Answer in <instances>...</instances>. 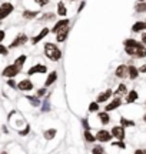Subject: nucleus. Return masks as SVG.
I'll return each mask as SVG.
<instances>
[{
  "label": "nucleus",
  "instance_id": "10",
  "mask_svg": "<svg viewBox=\"0 0 146 154\" xmlns=\"http://www.w3.org/2000/svg\"><path fill=\"white\" fill-rule=\"evenodd\" d=\"M26 42H27V37H26V34H19V36L16 37V40H14V42L10 44V49H13V47H19V46L24 44Z\"/></svg>",
  "mask_w": 146,
  "mask_h": 154
},
{
  "label": "nucleus",
  "instance_id": "25",
  "mask_svg": "<svg viewBox=\"0 0 146 154\" xmlns=\"http://www.w3.org/2000/svg\"><path fill=\"white\" fill-rule=\"evenodd\" d=\"M120 126H122V127H125V128H126V127L135 126V123H133V121H130V120H126L125 117H122V119H120Z\"/></svg>",
  "mask_w": 146,
  "mask_h": 154
},
{
  "label": "nucleus",
  "instance_id": "7",
  "mask_svg": "<svg viewBox=\"0 0 146 154\" xmlns=\"http://www.w3.org/2000/svg\"><path fill=\"white\" fill-rule=\"evenodd\" d=\"M115 74H116V77H119V79H123V77L129 76V67L125 66V64H120V66L116 69Z\"/></svg>",
  "mask_w": 146,
  "mask_h": 154
},
{
  "label": "nucleus",
  "instance_id": "46",
  "mask_svg": "<svg viewBox=\"0 0 146 154\" xmlns=\"http://www.w3.org/2000/svg\"><path fill=\"white\" fill-rule=\"evenodd\" d=\"M2 154H7V153H2Z\"/></svg>",
  "mask_w": 146,
  "mask_h": 154
},
{
  "label": "nucleus",
  "instance_id": "24",
  "mask_svg": "<svg viewBox=\"0 0 146 154\" xmlns=\"http://www.w3.org/2000/svg\"><path fill=\"white\" fill-rule=\"evenodd\" d=\"M37 14H39V11H29V10L23 11V17H24V19H33V17H36Z\"/></svg>",
  "mask_w": 146,
  "mask_h": 154
},
{
  "label": "nucleus",
  "instance_id": "35",
  "mask_svg": "<svg viewBox=\"0 0 146 154\" xmlns=\"http://www.w3.org/2000/svg\"><path fill=\"white\" fill-rule=\"evenodd\" d=\"M0 54H3V56L7 54V49H6L5 46H2V44H0Z\"/></svg>",
  "mask_w": 146,
  "mask_h": 154
},
{
  "label": "nucleus",
  "instance_id": "9",
  "mask_svg": "<svg viewBox=\"0 0 146 154\" xmlns=\"http://www.w3.org/2000/svg\"><path fill=\"white\" fill-rule=\"evenodd\" d=\"M17 87L20 88L22 91H29V90H32L33 88V83L30 82L29 79H26V80H22V82L17 84Z\"/></svg>",
  "mask_w": 146,
  "mask_h": 154
},
{
  "label": "nucleus",
  "instance_id": "31",
  "mask_svg": "<svg viewBox=\"0 0 146 154\" xmlns=\"http://www.w3.org/2000/svg\"><path fill=\"white\" fill-rule=\"evenodd\" d=\"M97 110H99V103H96V101L90 103L89 104V111H97Z\"/></svg>",
  "mask_w": 146,
  "mask_h": 154
},
{
  "label": "nucleus",
  "instance_id": "42",
  "mask_svg": "<svg viewBox=\"0 0 146 154\" xmlns=\"http://www.w3.org/2000/svg\"><path fill=\"white\" fill-rule=\"evenodd\" d=\"M84 5H86L84 2H82V3H80V6H79V11H82V9L84 7Z\"/></svg>",
  "mask_w": 146,
  "mask_h": 154
},
{
  "label": "nucleus",
  "instance_id": "15",
  "mask_svg": "<svg viewBox=\"0 0 146 154\" xmlns=\"http://www.w3.org/2000/svg\"><path fill=\"white\" fill-rule=\"evenodd\" d=\"M47 33H49V29H43V30H42V32H40L39 34H37V36H36V37H33L32 38V43L33 44H37L40 42V40H42V38L45 37V36H47Z\"/></svg>",
  "mask_w": 146,
  "mask_h": 154
},
{
  "label": "nucleus",
  "instance_id": "1",
  "mask_svg": "<svg viewBox=\"0 0 146 154\" xmlns=\"http://www.w3.org/2000/svg\"><path fill=\"white\" fill-rule=\"evenodd\" d=\"M125 47H126V53L129 56H135V57H145L146 56V47L142 43H138L136 40H126L125 42Z\"/></svg>",
  "mask_w": 146,
  "mask_h": 154
},
{
  "label": "nucleus",
  "instance_id": "12",
  "mask_svg": "<svg viewBox=\"0 0 146 154\" xmlns=\"http://www.w3.org/2000/svg\"><path fill=\"white\" fill-rule=\"evenodd\" d=\"M56 34H57V42H65V40H66V37H68V34H69V26H68V27L60 29Z\"/></svg>",
  "mask_w": 146,
  "mask_h": 154
},
{
  "label": "nucleus",
  "instance_id": "39",
  "mask_svg": "<svg viewBox=\"0 0 146 154\" xmlns=\"http://www.w3.org/2000/svg\"><path fill=\"white\" fill-rule=\"evenodd\" d=\"M34 2H37L40 6H45V5H47V3H49V0H34Z\"/></svg>",
  "mask_w": 146,
  "mask_h": 154
},
{
  "label": "nucleus",
  "instance_id": "27",
  "mask_svg": "<svg viewBox=\"0 0 146 154\" xmlns=\"http://www.w3.org/2000/svg\"><path fill=\"white\" fill-rule=\"evenodd\" d=\"M24 61H26V56L23 54V56H20V57H17L16 61H14V64H16L17 67H20V69H22V66L24 64Z\"/></svg>",
  "mask_w": 146,
  "mask_h": 154
},
{
  "label": "nucleus",
  "instance_id": "11",
  "mask_svg": "<svg viewBox=\"0 0 146 154\" xmlns=\"http://www.w3.org/2000/svg\"><path fill=\"white\" fill-rule=\"evenodd\" d=\"M120 104H122V100L119 99V97H116V99L113 100V101H110V103H109V104H107L106 107H105V110H106V111L116 110V109H118V107H119Z\"/></svg>",
  "mask_w": 146,
  "mask_h": 154
},
{
  "label": "nucleus",
  "instance_id": "23",
  "mask_svg": "<svg viewBox=\"0 0 146 154\" xmlns=\"http://www.w3.org/2000/svg\"><path fill=\"white\" fill-rule=\"evenodd\" d=\"M99 119H100L102 124H107V123H109V114H107V111L99 113Z\"/></svg>",
  "mask_w": 146,
  "mask_h": 154
},
{
  "label": "nucleus",
  "instance_id": "43",
  "mask_svg": "<svg viewBox=\"0 0 146 154\" xmlns=\"http://www.w3.org/2000/svg\"><path fill=\"white\" fill-rule=\"evenodd\" d=\"M135 154H146V151H143V150H136Z\"/></svg>",
  "mask_w": 146,
  "mask_h": 154
},
{
  "label": "nucleus",
  "instance_id": "6",
  "mask_svg": "<svg viewBox=\"0 0 146 154\" xmlns=\"http://www.w3.org/2000/svg\"><path fill=\"white\" fill-rule=\"evenodd\" d=\"M110 138H112V133L106 131V130H99L97 134H96V140H97V141H102V143L110 141Z\"/></svg>",
  "mask_w": 146,
  "mask_h": 154
},
{
  "label": "nucleus",
  "instance_id": "33",
  "mask_svg": "<svg viewBox=\"0 0 146 154\" xmlns=\"http://www.w3.org/2000/svg\"><path fill=\"white\" fill-rule=\"evenodd\" d=\"M53 17H55V14H52V13H46L45 16L42 17V20H52Z\"/></svg>",
  "mask_w": 146,
  "mask_h": 154
},
{
  "label": "nucleus",
  "instance_id": "30",
  "mask_svg": "<svg viewBox=\"0 0 146 154\" xmlns=\"http://www.w3.org/2000/svg\"><path fill=\"white\" fill-rule=\"evenodd\" d=\"M50 110V104H49V97H46L45 103H43V107H42V111L45 113V111H49Z\"/></svg>",
  "mask_w": 146,
  "mask_h": 154
},
{
  "label": "nucleus",
  "instance_id": "47",
  "mask_svg": "<svg viewBox=\"0 0 146 154\" xmlns=\"http://www.w3.org/2000/svg\"><path fill=\"white\" fill-rule=\"evenodd\" d=\"M139 2H143V0H139Z\"/></svg>",
  "mask_w": 146,
  "mask_h": 154
},
{
  "label": "nucleus",
  "instance_id": "4",
  "mask_svg": "<svg viewBox=\"0 0 146 154\" xmlns=\"http://www.w3.org/2000/svg\"><path fill=\"white\" fill-rule=\"evenodd\" d=\"M13 11V5L11 3H3L0 6V20H3L5 17H7Z\"/></svg>",
  "mask_w": 146,
  "mask_h": 154
},
{
  "label": "nucleus",
  "instance_id": "34",
  "mask_svg": "<svg viewBox=\"0 0 146 154\" xmlns=\"http://www.w3.org/2000/svg\"><path fill=\"white\" fill-rule=\"evenodd\" d=\"M29 131H30V126H26V128L20 131V136H26V134H29Z\"/></svg>",
  "mask_w": 146,
  "mask_h": 154
},
{
  "label": "nucleus",
  "instance_id": "14",
  "mask_svg": "<svg viewBox=\"0 0 146 154\" xmlns=\"http://www.w3.org/2000/svg\"><path fill=\"white\" fill-rule=\"evenodd\" d=\"M57 80V73L56 72H52L49 76H47V79H46V83H45V87H49V86H52L53 83Z\"/></svg>",
  "mask_w": 146,
  "mask_h": 154
},
{
  "label": "nucleus",
  "instance_id": "3",
  "mask_svg": "<svg viewBox=\"0 0 146 154\" xmlns=\"http://www.w3.org/2000/svg\"><path fill=\"white\" fill-rule=\"evenodd\" d=\"M20 72V67H17L16 64H10V66H7L3 70V76L5 77H9V79H13V77H16Z\"/></svg>",
  "mask_w": 146,
  "mask_h": 154
},
{
  "label": "nucleus",
  "instance_id": "32",
  "mask_svg": "<svg viewBox=\"0 0 146 154\" xmlns=\"http://www.w3.org/2000/svg\"><path fill=\"white\" fill-rule=\"evenodd\" d=\"M92 153H93V154H105V150H103V147H102V146H96Z\"/></svg>",
  "mask_w": 146,
  "mask_h": 154
},
{
  "label": "nucleus",
  "instance_id": "8",
  "mask_svg": "<svg viewBox=\"0 0 146 154\" xmlns=\"http://www.w3.org/2000/svg\"><path fill=\"white\" fill-rule=\"evenodd\" d=\"M47 72V69H46V66H43V64H36V66L30 67L29 69L27 74L29 76H33V74H37V73H46Z\"/></svg>",
  "mask_w": 146,
  "mask_h": 154
},
{
  "label": "nucleus",
  "instance_id": "41",
  "mask_svg": "<svg viewBox=\"0 0 146 154\" xmlns=\"http://www.w3.org/2000/svg\"><path fill=\"white\" fill-rule=\"evenodd\" d=\"M139 72H142V73H146V64H143V66L139 69Z\"/></svg>",
  "mask_w": 146,
  "mask_h": 154
},
{
  "label": "nucleus",
  "instance_id": "13",
  "mask_svg": "<svg viewBox=\"0 0 146 154\" xmlns=\"http://www.w3.org/2000/svg\"><path fill=\"white\" fill-rule=\"evenodd\" d=\"M69 23H70V22H69V19H63V20H59V22L56 23V26L53 27V32H55V33H57V32H59L60 29L68 27Z\"/></svg>",
  "mask_w": 146,
  "mask_h": 154
},
{
  "label": "nucleus",
  "instance_id": "21",
  "mask_svg": "<svg viewBox=\"0 0 146 154\" xmlns=\"http://www.w3.org/2000/svg\"><path fill=\"white\" fill-rule=\"evenodd\" d=\"M139 74V69H136L135 66H129V77L132 80H135L136 77Z\"/></svg>",
  "mask_w": 146,
  "mask_h": 154
},
{
  "label": "nucleus",
  "instance_id": "28",
  "mask_svg": "<svg viewBox=\"0 0 146 154\" xmlns=\"http://www.w3.org/2000/svg\"><path fill=\"white\" fill-rule=\"evenodd\" d=\"M84 138H86V141H89V143H93V141H96V137L90 131H84Z\"/></svg>",
  "mask_w": 146,
  "mask_h": 154
},
{
  "label": "nucleus",
  "instance_id": "38",
  "mask_svg": "<svg viewBox=\"0 0 146 154\" xmlns=\"http://www.w3.org/2000/svg\"><path fill=\"white\" fill-rule=\"evenodd\" d=\"M7 84H9V86H10L11 88H14V87H16V83L13 82V79H9V82H7Z\"/></svg>",
  "mask_w": 146,
  "mask_h": 154
},
{
  "label": "nucleus",
  "instance_id": "2",
  "mask_svg": "<svg viewBox=\"0 0 146 154\" xmlns=\"http://www.w3.org/2000/svg\"><path fill=\"white\" fill-rule=\"evenodd\" d=\"M45 54L50 59V60H59L62 57V51L56 47V44L53 43H46L45 44Z\"/></svg>",
  "mask_w": 146,
  "mask_h": 154
},
{
  "label": "nucleus",
  "instance_id": "18",
  "mask_svg": "<svg viewBox=\"0 0 146 154\" xmlns=\"http://www.w3.org/2000/svg\"><path fill=\"white\" fill-rule=\"evenodd\" d=\"M136 99H138V91L132 90V91H129L128 97H126V103H133V101H136Z\"/></svg>",
  "mask_w": 146,
  "mask_h": 154
},
{
  "label": "nucleus",
  "instance_id": "26",
  "mask_svg": "<svg viewBox=\"0 0 146 154\" xmlns=\"http://www.w3.org/2000/svg\"><path fill=\"white\" fill-rule=\"evenodd\" d=\"M26 97H27V100L30 101V103H32V104L34 106V107H37V106L40 104L39 97H37V96H36V97H33V96H26Z\"/></svg>",
  "mask_w": 146,
  "mask_h": 154
},
{
  "label": "nucleus",
  "instance_id": "29",
  "mask_svg": "<svg viewBox=\"0 0 146 154\" xmlns=\"http://www.w3.org/2000/svg\"><path fill=\"white\" fill-rule=\"evenodd\" d=\"M136 11H138V13L146 11V3H139V5H136Z\"/></svg>",
  "mask_w": 146,
  "mask_h": 154
},
{
  "label": "nucleus",
  "instance_id": "17",
  "mask_svg": "<svg viewBox=\"0 0 146 154\" xmlns=\"http://www.w3.org/2000/svg\"><path fill=\"white\" fill-rule=\"evenodd\" d=\"M146 29V23L145 22H136L133 26H132V30L133 32H142Z\"/></svg>",
  "mask_w": 146,
  "mask_h": 154
},
{
  "label": "nucleus",
  "instance_id": "19",
  "mask_svg": "<svg viewBox=\"0 0 146 154\" xmlns=\"http://www.w3.org/2000/svg\"><path fill=\"white\" fill-rule=\"evenodd\" d=\"M43 136H45L46 140H52V138H55V136H56V130L55 128H49V130H46L43 133Z\"/></svg>",
  "mask_w": 146,
  "mask_h": 154
},
{
  "label": "nucleus",
  "instance_id": "20",
  "mask_svg": "<svg viewBox=\"0 0 146 154\" xmlns=\"http://www.w3.org/2000/svg\"><path fill=\"white\" fill-rule=\"evenodd\" d=\"M128 93V88H126V84H119V87L116 88L115 94L116 96H123V94Z\"/></svg>",
  "mask_w": 146,
  "mask_h": 154
},
{
  "label": "nucleus",
  "instance_id": "37",
  "mask_svg": "<svg viewBox=\"0 0 146 154\" xmlns=\"http://www.w3.org/2000/svg\"><path fill=\"white\" fill-rule=\"evenodd\" d=\"M113 146H118V147H120V149H125V147H126L123 141H118V143H113Z\"/></svg>",
  "mask_w": 146,
  "mask_h": 154
},
{
  "label": "nucleus",
  "instance_id": "44",
  "mask_svg": "<svg viewBox=\"0 0 146 154\" xmlns=\"http://www.w3.org/2000/svg\"><path fill=\"white\" fill-rule=\"evenodd\" d=\"M142 42H143V43H146V33H143V36H142Z\"/></svg>",
  "mask_w": 146,
  "mask_h": 154
},
{
  "label": "nucleus",
  "instance_id": "16",
  "mask_svg": "<svg viewBox=\"0 0 146 154\" xmlns=\"http://www.w3.org/2000/svg\"><path fill=\"white\" fill-rule=\"evenodd\" d=\"M112 96V90H106L105 93H100L97 96V100H96V103H103V101H106L109 97Z\"/></svg>",
  "mask_w": 146,
  "mask_h": 154
},
{
  "label": "nucleus",
  "instance_id": "40",
  "mask_svg": "<svg viewBox=\"0 0 146 154\" xmlns=\"http://www.w3.org/2000/svg\"><path fill=\"white\" fill-rule=\"evenodd\" d=\"M5 36H6L5 30H0V42H3V40H5Z\"/></svg>",
  "mask_w": 146,
  "mask_h": 154
},
{
  "label": "nucleus",
  "instance_id": "22",
  "mask_svg": "<svg viewBox=\"0 0 146 154\" xmlns=\"http://www.w3.org/2000/svg\"><path fill=\"white\" fill-rule=\"evenodd\" d=\"M57 14L59 16H66V6H65V3H57Z\"/></svg>",
  "mask_w": 146,
  "mask_h": 154
},
{
  "label": "nucleus",
  "instance_id": "5",
  "mask_svg": "<svg viewBox=\"0 0 146 154\" xmlns=\"http://www.w3.org/2000/svg\"><path fill=\"white\" fill-rule=\"evenodd\" d=\"M112 136L113 137H116L119 140V141H123L125 140V127L122 126H116L112 128Z\"/></svg>",
  "mask_w": 146,
  "mask_h": 154
},
{
  "label": "nucleus",
  "instance_id": "36",
  "mask_svg": "<svg viewBox=\"0 0 146 154\" xmlns=\"http://www.w3.org/2000/svg\"><path fill=\"white\" fill-rule=\"evenodd\" d=\"M46 94V88H40L37 90V97H42V96H45Z\"/></svg>",
  "mask_w": 146,
  "mask_h": 154
},
{
  "label": "nucleus",
  "instance_id": "45",
  "mask_svg": "<svg viewBox=\"0 0 146 154\" xmlns=\"http://www.w3.org/2000/svg\"><path fill=\"white\" fill-rule=\"evenodd\" d=\"M143 119H145V123H146V114H145V117H143Z\"/></svg>",
  "mask_w": 146,
  "mask_h": 154
}]
</instances>
